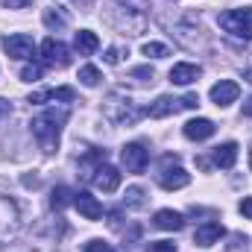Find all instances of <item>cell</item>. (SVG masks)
Masks as SVG:
<instances>
[{"label": "cell", "mask_w": 252, "mask_h": 252, "mask_svg": "<svg viewBox=\"0 0 252 252\" xmlns=\"http://www.w3.org/2000/svg\"><path fill=\"white\" fill-rule=\"evenodd\" d=\"M73 97H76V91H73V88H67V85H62V88H44V91H32L27 103H32V106H44L47 100H53V103H56V100L70 103Z\"/></svg>", "instance_id": "8fae6325"}, {"label": "cell", "mask_w": 252, "mask_h": 252, "mask_svg": "<svg viewBox=\"0 0 252 252\" xmlns=\"http://www.w3.org/2000/svg\"><path fill=\"white\" fill-rule=\"evenodd\" d=\"M244 118H252V97L244 103Z\"/></svg>", "instance_id": "1f68e13d"}, {"label": "cell", "mask_w": 252, "mask_h": 252, "mask_svg": "<svg viewBox=\"0 0 252 252\" xmlns=\"http://www.w3.org/2000/svg\"><path fill=\"white\" fill-rule=\"evenodd\" d=\"M85 252H115V247L106 244V241H100V238H94V241L85 244Z\"/></svg>", "instance_id": "d4e9b609"}, {"label": "cell", "mask_w": 252, "mask_h": 252, "mask_svg": "<svg viewBox=\"0 0 252 252\" xmlns=\"http://www.w3.org/2000/svg\"><path fill=\"white\" fill-rule=\"evenodd\" d=\"M223 235H226L223 223H217V220H208V223H202V226L193 232V244H196V247H202V250H208V247L220 244V238H223Z\"/></svg>", "instance_id": "9c48e42d"}, {"label": "cell", "mask_w": 252, "mask_h": 252, "mask_svg": "<svg viewBox=\"0 0 252 252\" xmlns=\"http://www.w3.org/2000/svg\"><path fill=\"white\" fill-rule=\"evenodd\" d=\"M44 24H47V30H64L67 27V12H64L62 6H47L44 9Z\"/></svg>", "instance_id": "ac0fdd59"}, {"label": "cell", "mask_w": 252, "mask_h": 252, "mask_svg": "<svg viewBox=\"0 0 252 252\" xmlns=\"http://www.w3.org/2000/svg\"><path fill=\"white\" fill-rule=\"evenodd\" d=\"M41 76H44V64L32 62V64H24V67H21V79H24V82H35V79H41Z\"/></svg>", "instance_id": "7402d4cb"}, {"label": "cell", "mask_w": 252, "mask_h": 252, "mask_svg": "<svg viewBox=\"0 0 252 252\" xmlns=\"http://www.w3.org/2000/svg\"><path fill=\"white\" fill-rule=\"evenodd\" d=\"M244 79H247V82H252V67H247V70H244Z\"/></svg>", "instance_id": "d6a6232c"}, {"label": "cell", "mask_w": 252, "mask_h": 252, "mask_svg": "<svg viewBox=\"0 0 252 252\" xmlns=\"http://www.w3.org/2000/svg\"><path fill=\"white\" fill-rule=\"evenodd\" d=\"M182 132H185V138H190V141H208L217 132V126H214V121H208V118H193V121H188V124L182 126Z\"/></svg>", "instance_id": "7c38bea8"}, {"label": "cell", "mask_w": 252, "mask_h": 252, "mask_svg": "<svg viewBox=\"0 0 252 252\" xmlns=\"http://www.w3.org/2000/svg\"><path fill=\"white\" fill-rule=\"evenodd\" d=\"M241 214H244L247 220H252V196H244V199H241Z\"/></svg>", "instance_id": "83f0119b"}, {"label": "cell", "mask_w": 252, "mask_h": 252, "mask_svg": "<svg viewBox=\"0 0 252 252\" xmlns=\"http://www.w3.org/2000/svg\"><path fill=\"white\" fill-rule=\"evenodd\" d=\"M179 103H182V109H196V106H199V97H196V94H185Z\"/></svg>", "instance_id": "4316f807"}, {"label": "cell", "mask_w": 252, "mask_h": 252, "mask_svg": "<svg viewBox=\"0 0 252 252\" xmlns=\"http://www.w3.org/2000/svg\"><path fill=\"white\" fill-rule=\"evenodd\" d=\"M3 50H6V56L9 59H32V53H35V41L27 35V32H15V35H6L3 38Z\"/></svg>", "instance_id": "5b68a950"}, {"label": "cell", "mask_w": 252, "mask_h": 252, "mask_svg": "<svg viewBox=\"0 0 252 252\" xmlns=\"http://www.w3.org/2000/svg\"><path fill=\"white\" fill-rule=\"evenodd\" d=\"M235 161H238V144L235 141H226V144L214 147V164L217 167L229 170V167H235Z\"/></svg>", "instance_id": "2e32d148"}, {"label": "cell", "mask_w": 252, "mask_h": 252, "mask_svg": "<svg viewBox=\"0 0 252 252\" xmlns=\"http://www.w3.org/2000/svg\"><path fill=\"white\" fill-rule=\"evenodd\" d=\"M153 223H156L158 229H164V232H179V229H185V217H182L179 211H173V208H161V211H156Z\"/></svg>", "instance_id": "5bb4252c"}, {"label": "cell", "mask_w": 252, "mask_h": 252, "mask_svg": "<svg viewBox=\"0 0 252 252\" xmlns=\"http://www.w3.org/2000/svg\"><path fill=\"white\" fill-rule=\"evenodd\" d=\"M176 156H167L164 158V167H161V173H158V185L164 190H179V188H185L190 182V173L185 170V167H179V164H173L170 167V161H173Z\"/></svg>", "instance_id": "277c9868"}, {"label": "cell", "mask_w": 252, "mask_h": 252, "mask_svg": "<svg viewBox=\"0 0 252 252\" xmlns=\"http://www.w3.org/2000/svg\"><path fill=\"white\" fill-rule=\"evenodd\" d=\"M150 252H176V244L173 241H150Z\"/></svg>", "instance_id": "484cf974"}, {"label": "cell", "mask_w": 252, "mask_h": 252, "mask_svg": "<svg viewBox=\"0 0 252 252\" xmlns=\"http://www.w3.org/2000/svg\"><path fill=\"white\" fill-rule=\"evenodd\" d=\"M199 73H202V67L193 62H179L170 67V82L173 85H190V82H196L199 79Z\"/></svg>", "instance_id": "4fadbf2b"}, {"label": "cell", "mask_w": 252, "mask_h": 252, "mask_svg": "<svg viewBox=\"0 0 252 252\" xmlns=\"http://www.w3.org/2000/svg\"><path fill=\"white\" fill-rule=\"evenodd\" d=\"M121 161H124V167L129 173H144L147 164H150V150H147V144H141V141L126 144L124 150H121Z\"/></svg>", "instance_id": "3957f363"}, {"label": "cell", "mask_w": 252, "mask_h": 252, "mask_svg": "<svg viewBox=\"0 0 252 252\" xmlns=\"http://www.w3.org/2000/svg\"><path fill=\"white\" fill-rule=\"evenodd\" d=\"M97 47H100V38H97L91 30H79V32L73 35V50H76L79 56H91Z\"/></svg>", "instance_id": "e0dca14e"}, {"label": "cell", "mask_w": 252, "mask_h": 252, "mask_svg": "<svg viewBox=\"0 0 252 252\" xmlns=\"http://www.w3.org/2000/svg\"><path fill=\"white\" fill-rule=\"evenodd\" d=\"M100 79H103V76H100V70H97L94 64H82V67H79V82H82L85 88H97Z\"/></svg>", "instance_id": "d6986e66"}, {"label": "cell", "mask_w": 252, "mask_h": 252, "mask_svg": "<svg viewBox=\"0 0 252 252\" xmlns=\"http://www.w3.org/2000/svg\"><path fill=\"white\" fill-rule=\"evenodd\" d=\"M141 53H144L147 59H164V56H170V47H167V44H158V41H147V44L141 47Z\"/></svg>", "instance_id": "ffe728a7"}, {"label": "cell", "mask_w": 252, "mask_h": 252, "mask_svg": "<svg viewBox=\"0 0 252 252\" xmlns=\"http://www.w3.org/2000/svg\"><path fill=\"white\" fill-rule=\"evenodd\" d=\"M67 118H70V112L62 106V109H47L44 115H38L32 121V135L47 156H53L59 150V132H62V124Z\"/></svg>", "instance_id": "6da1fadb"}, {"label": "cell", "mask_w": 252, "mask_h": 252, "mask_svg": "<svg viewBox=\"0 0 252 252\" xmlns=\"http://www.w3.org/2000/svg\"><path fill=\"white\" fill-rule=\"evenodd\" d=\"M106 62L118 64V62H121V50H118V47H109V50H106Z\"/></svg>", "instance_id": "f1b7e54d"}, {"label": "cell", "mask_w": 252, "mask_h": 252, "mask_svg": "<svg viewBox=\"0 0 252 252\" xmlns=\"http://www.w3.org/2000/svg\"><path fill=\"white\" fill-rule=\"evenodd\" d=\"M67 196H70V190L64 188V185H59V188L53 190V196H50V205H53L56 211H62L64 205H67Z\"/></svg>", "instance_id": "cb8c5ba5"}, {"label": "cell", "mask_w": 252, "mask_h": 252, "mask_svg": "<svg viewBox=\"0 0 252 252\" xmlns=\"http://www.w3.org/2000/svg\"><path fill=\"white\" fill-rule=\"evenodd\" d=\"M73 3H76V6H79V9H85V12H88V9H91V6H94V0H73Z\"/></svg>", "instance_id": "4dcf8cb0"}, {"label": "cell", "mask_w": 252, "mask_h": 252, "mask_svg": "<svg viewBox=\"0 0 252 252\" xmlns=\"http://www.w3.org/2000/svg\"><path fill=\"white\" fill-rule=\"evenodd\" d=\"M73 205H76V211H79L85 220H100V217H103V205H100V199L91 196L88 190L73 193Z\"/></svg>", "instance_id": "30bf717a"}, {"label": "cell", "mask_w": 252, "mask_h": 252, "mask_svg": "<svg viewBox=\"0 0 252 252\" xmlns=\"http://www.w3.org/2000/svg\"><path fill=\"white\" fill-rule=\"evenodd\" d=\"M179 109H182V103H179V100H173V97H167V94H161V97H158V100H156V103H153V106L147 109V115L158 121V118H167V115H176Z\"/></svg>", "instance_id": "9a60e30c"}, {"label": "cell", "mask_w": 252, "mask_h": 252, "mask_svg": "<svg viewBox=\"0 0 252 252\" xmlns=\"http://www.w3.org/2000/svg\"><path fill=\"white\" fill-rule=\"evenodd\" d=\"M238 94H241V85H238V82H232V79H220V82H217V85H211V91H208L211 103H214V106H220V109L232 106V103L238 100Z\"/></svg>", "instance_id": "ba28073f"}, {"label": "cell", "mask_w": 252, "mask_h": 252, "mask_svg": "<svg viewBox=\"0 0 252 252\" xmlns=\"http://www.w3.org/2000/svg\"><path fill=\"white\" fill-rule=\"evenodd\" d=\"M124 205L126 208H141L144 205V190L141 188H129L124 196Z\"/></svg>", "instance_id": "603a6c76"}, {"label": "cell", "mask_w": 252, "mask_h": 252, "mask_svg": "<svg viewBox=\"0 0 252 252\" xmlns=\"http://www.w3.org/2000/svg\"><path fill=\"white\" fill-rule=\"evenodd\" d=\"M91 182L103 190V193H115L118 185H121V170H118V167H112V164H106V161H100V164H97V170L91 173Z\"/></svg>", "instance_id": "52a82bcc"}, {"label": "cell", "mask_w": 252, "mask_h": 252, "mask_svg": "<svg viewBox=\"0 0 252 252\" xmlns=\"http://www.w3.org/2000/svg\"><path fill=\"white\" fill-rule=\"evenodd\" d=\"M226 252H250V238H247L244 232H235V235H229Z\"/></svg>", "instance_id": "44dd1931"}, {"label": "cell", "mask_w": 252, "mask_h": 252, "mask_svg": "<svg viewBox=\"0 0 252 252\" xmlns=\"http://www.w3.org/2000/svg\"><path fill=\"white\" fill-rule=\"evenodd\" d=\"M217 24H220V27H223L229 35L250 41V38H252V6L220 12V15H217Z\"/></svg>", "instance_id": "7a4b0ae2"}, {"label": "cell", "mask_w": 252, "mask_h": 252, "mask_svg": "<svg viewBox=\"0 0 252 252\" xmlns=\"http://www.w3.org/2000/svg\"><path fill=\"white\" fill-rule=\"evenodd\" d=\"M41 59L47 64H53V67H67L70 64V50L59 38H44L41 41Z\"/></svg>", "instance_id": "8992f818"}, {"label": "cell", "mask_w": 252, "mask_h": 252, "mask_svg": "<svg viewBox=\"0 0 252 252\" xmlns=\"http://www.w3.org/2000/svg\"><path fill=\"white\" fill-rule=\"evenodd\" d=\"M6 3V9H24V6H30L32 0H3Z\"/></svg>", "instance_id": "f546056e"}]
</instances>
